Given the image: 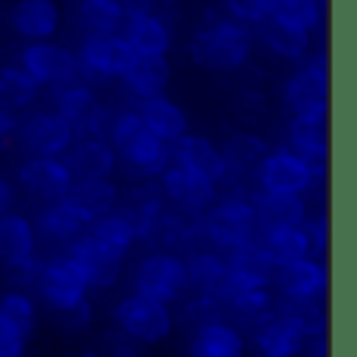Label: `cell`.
Returning <instances> with one entry per match:
<instances>
[{
  "label": "cell",
  "mask_w": 357,
  "mask_h": 357,
  "mask_svg": "<svg viewBox=\"0 0 357 357\" xmlns=\"http://www.w3.org/2000/svg\"><path fill=\"white\" fill-rule=\"evenodd\" d=\"M60 323H63V329H66L69 335L85 333V329H91V323H94V304L91 301H82L79 307L60 314Z\"/></svg>",
  "instance_id": "f6af8a7d"
},
{
  "label": "cell",
  "mask_w": 357,
  "mask_h": 357,
  "mask_svg": "<svg viewBox=\"0 0 357 357\" xmlns=\"http://www.w3.org/2000/svg\"><path fill=\"white\" fill-rule=\"evenodd\" d=\"M257 241L264 245V251L270 254V260L276 266L295 264V260L314 257L310 251V235L307 226H276V229H257Z\"/></svg>",
  "instance_id": "d6a6232c"
},
{
  "label": "cell",
  "mask_w": 357,
  "mask_h": 357,
  "mask_svg": "<svg viewBox=\"0 0 357 357\" xmlns=\"http://www.w3.org/2000/svg\"><path fill=\"white\" fill-rule=\"evenodd\" d=\"M270 289L276 301H323L329 289L326 264L317 257H304L295 264L276 266Z\"/></svg>",
  "instance_id": "4fadbf2b"
},
{
  "label": "cell",
  "mask_w": 357,
  "mask_h": 357,
  "mask_svg": "<svg viewBox=\"0 0 357 357\" xmlns=\"http://www.w3.org/2000/svg\"><path fill=\"white\" fill-rule=\"evenodd\" d=\"M226 16L241 25H257L273 13V0H222Z\"/></svg>",
  "instance_id": "b9f144b4"
},
{
  "label": "cell",
  "mask_w": 357,
  "mask_h": 357,
  "mask_svg": "<svg viewBox=\"0 0 357 357\" xmlns=\"http://www.w3.org/2000/svg\"><path fill=\"white\" fill-rule=\"evenodd\" d=\"M301 357H329V342L326 335H310L307 345H304Z\"/></svg>",
  "instance_id": "c3c4849f"
},
{
  "label": "cell",
  "mask_w": 357,
  "mask_h": 357,
  "mask_svg": "<svg viewBox=\"0 0 357 357\" xmlns=\"http://www.w3.org/2000/svg\"><path fill=\"white\" fill-rule=\"evenodd\" d=\"M69 176L75 178H110L116 173V154L104 138H79L69 144V151L63 154Z\"/></svg>",
  "instance_id": "d4e9b609"
},
{
  "label": "cell",
  "mask_w": 357,
  "mask_h": 357,
  "mask_svg": "<svg viewBox=\"0 0 357 357\" xmlns=\"http://www.w3.org/2000/svg\"><path fill=\"white\" fill-rule=\"evenodd\" d=\"M63 13L56 0H16L10 10V25L25 41H50L60 31Z\"/></svg>",
  "instance_id": "cb8c5ba5"
},
{
  "label": "cell",
  "mask_w": 357,
  "mask_h": 357,
  "mask_svg": "<svg viewBox=\"0 0 357 357\" xmlns=\"http://www.w3.org/2000/svg\"><path fill=\"white\" fill-rule=\"evenodd\" d=\"M163 210H167V197H163L157 178H144V182H138L135 188L129 191V197L116 204V213L132 226V232H135L138 241L151 238V232H154L157 220L163 216Z\"/></svg>",
  "instance_id": "ffe728a7"
},
{
  "label": "cell",
  "mask_w": 357,
  "mask_h": 357,
  "mask_svg": "<svg viewBox=\"0 0 357 357\" xmlns=\"http://www.w3.org/2000/svg\"><path fill=\"white\" fill-rule=\"evenodd\" d=\"M135 113L142 116V123L148 126L157 138H163V142H169V144L178 142L182 135H188V113H185L176 100H169L167 94H163V98L142 100V104L135 107Z\"/></svg>",
  "instance_id": "836d02e7"
},
{
  "label": "cell",
  "mask_w": 357,
  "mask_h": 357,
  "mask_svg": "<svg viewBox=\"0 0 357 357\" xmlns=\"http://www.w3.org/2000/svg\"><path fill=\"white\" fill-rule=\"evenodd\" d=\"M6 210H16V191H13V185L6 182L3 176H0V213H6Z\"/></svg>",
  "instance_id": "f907efd6"
},
{
  "label": "cell",
  "mask_w": 357,
  "mask_h": 357,
  "mask_svg": "<svg viewBox=\"0 0 357 357\" xmlns=\"http://www.w3.org/2000/svg\"><path fill=\"white\" fill-rule=\"evenodd\" d=\"M126 91L132 100H151V98H163L173 82V66L167 56H135V63L129 66V73L123 75Z\"/></svg>",
  "instance_id": "f1b7e54d"
},
{
  "label": "cell",
  "mask_w": 357,
  "mask_h": 357,
  "mask_svg": "<svg viewBox=\"0 0 357 357\" xmlns=\"http://www.w3.org/2000/svg\"><path fill=\"white\" fill-rule=\"evenodd\" d=\"M289 144L295 154H301L304 160L314 167V173L323 178L326 173V151H329V132H326V119H314V116H291L289 129Z\"/></svg>",
  "instance_id": "4316f807"
},
{
  "label": "cell",
  "mask_w": 357,
  "mask_h": 357,
  "mask_svg": "<svg viewBox=\"0 0 357 357\" xmlns=\"http://www.w3.org/2000/svg\"><path fill=\"white\" fill-rule=\"evenodd\" d=\"M38 254L35 226L25 213L6 210L0 213V266H13L19 260H29Z\"/></svg>",
  "instance_id": "f546056e"
},
{
  "label": "cell",
  "mask_w": 357,
  "mask_h": 357,
  "mask_svg": "<svg viewBox=\"0 0 357 357\" xmlns=\"http://www.w3.org/2000/svg\"><path fill=\"white\" fill-rule=\"evenodd\" d=\"M31 226H35V235H41V238L54 241V245H63V248L85 232V222H82L63 201L44 204V207L38 210V216L31 220Z\"/></svg>",
  "instance_id": "8d00e7d4"
},
{
  "label": "cell",
  "mask_w": 357,
  "mask_h": 357,
  "mask_svg": "<svg viewBox=\"0 0 357 357\" xmlns=\"http://www.w3.org/2000/svg\"><path fill=\"white\" fill-rule=\"evenodd\" d=\"M85 232L91 235V238L98 241L107 254H113V257L123 260V264H126V257L132 254V248L138 245L132 226L116 213V210H113V213H107V216H100V220H94V222H88Z\"/></svg>",
  "instance_id": "74e56055"
},
{
  "label": "cell",
  "mask_w": 357,
  "mask_h": 357,
  "mask_svg": "<svg viewBox=\"0 0 357 357\" xmlns=\"http://www.w3.org/2000/svg\"><path fill=\"white\" fill-rule=\"evenodd\" d=\"M254 41H260L273 56H279V60L298 63V60H304V56L310 54V35L307 31L295 29L291 22L273 16V13L264 19V22H257Z\"/></svg>",
  "instance_id": "83f0119b"
},
{
  "label": "cell",
  "mask_w": 357,
  "mask_h": 357,
  "mask_svg": "<svg viewBox=\"0 0 357 357\" xmlns=\"http://www.w3.org/2000/svg\"><path fill=\"white\" fill-rule=\"evenodd\" d=\"M98 354L100 357H148V354H144V345L132 342L129 335L116 333V329H113V333H107L104 339H100Z\"/></svg>",
  "instance_id": "7bdbcfd3"
},
{
  "label": "cell",
  "mask_w": 357,
  "mask_h": 357,
  "mask_svg": "<svg viewBox=\"0 0 357 357\" xmlns=\"http://www.w3.org/2000/svg\"><path fill=\"white\" fill-rule=\"evenodd\" d=\"M254 220L257 229H276V226H301L307 222V197L304 195H279V191H254Z\"/></svg>",
  "instance_id": "484cf974"
},
{
  "label": "cell",
  "mask_w": 357,
  "mask_h": 357,
  "mask_svg": "<svg viewBox=\"0 0 357 357\" xmlns=\"http://www.w3.org/2000/svg\"><path fill=\"white\" fill-rule=\"evenodd\" d=\"M104 142L113 148L116 163L126 167V176L135 178V182L160 178L163 169L173 163V154H169L173 144L163 142V138H157L154 132L142 123V116L135 113V107H132V110L113 113Z\"/></svg>",
  "instance_id": "6da1fadb"
},
{
  "label": "cell",
  "mask_w": 357,
  "mask_h": 357,
  "mask_svg": "<svg viewBox=\"0 0 357 357\" xmlns=\"http://www.w3.org/2000/svg\"><path fill=\"white\" fill-rule=\"evenodd\" d=\"M116 3H119V0H116Z\"/></svg>",
  "instance_id": "db71d44e"
},
{
  "label": "cell",
  "mask_w": 357,
  "mask_h": 357,
  "mask_svg": "<svg viewBox=\"0 0 357 357\" xmlns=\"http://www.w3.org/2000/svg\"><path fill=\"white\" fill-rule=\"evenodd\" d=\"M63 204L88 226V222L116 210L119 188L113 178H75L66 188V195H63Z\"/></svg>",
  "instance_id": "44dd1931"
},
{
  "label": "cell",
  "mask_w": 357,
  "mask_h": 357,
  "mask_svg": "<svg viewBox=\"0 0 357 357\" xmlns=\"http://www.w3.org/2000/svg\"><path fill=\"white\" fill-rule=\"evenodd\" d=\"M173 154V163L188 173L204 176L207 182L222 185L226 182V167H222V154H220V144H213L207 135H182L178 142H173L169 148Z\"/></svg>",
  "instance_id": "603a6c76"
},
{
  "label": "cell",
  "mask_w": 357,
  "mask_h": 357,
  "mask_svg": "<svg viewBox=\"0 0 357 357\" xmlns=\"http://www.w3.org/2000/svg\"><path fill=\"white\" fill-rule=\"evenodd\" d=\"M38 100V85L19 66H0V110L22 113Z\"/></svg>",
  "instance_id": "f35d334b"
},
{
  "label": "cell",
  "mask_w": 357,
  "mask_h": 357,
  "mask_svg": "<svg viewBox=\"0 0 357 357\" xmlns=\"http://www.w3.org/2000/svg\"><path fill=\"white\" fill-rule=\"evenodd\" d=\"M135 291L173 307L176 301L188 295L185 257H178L173 251H151L148 257H142L135 270Z\"/></svg>",
  "instance_id": "ba28073f"
},
{
  "label": "cell",
  "mask_w": 357,
  "mask_h": 357,
  "mask_svg": "<svg viewBox=\"0 0 357 357\" xmlns=\"http://www.w3.org/2000/svg\"><path fill=\"white\" fill-rule=\"evenodd\" d=\"M16 178L25 195L44 204L63 201L66 188L73 185V176H69L63 157H25L16 169Z\"/></svg>",
  "instance_id": "e0dca14e"
},
{
  "label": "cell",
  "mask_w": 357,
  "mask_h": 357,
  "mask_svg": "<svg viewBox=\"0 0 357 357\" xmlns=\"http://www.w3.org/2000/svg\"><path fill=\"white\" fill-rule=\"evenodd\" d=\"M19 69L38 88H50V91L82 82L75 50L54 44V41H29L22 47V54H19Z\"/></svg>",
  "instance_id": "8992f818"
},
{
  "label": "cell",
  "mask_w": 357,
  "mask_h": 357,
  "mask_svg": "<svg viewBox=\"0 0 357 357\" xmlns=\"http://www.w3.org/2000/svg\"><path fill=\"white\" fill-rule=\"evenodd\" d=\"M73 357H100V354H98V348H82V351H75Z\"/></svg>",
  "instance_id": "f5cc1de1"
},
{
  "label": "cell",
  "mask_w": 357,
  "mask_h": 357,
  "mask_svg": "<svg viewBox=\"0 0 357 357\" xmlns=\"http://www.w3.org/2000/svg\"><path fill=\"white\" fill-rule=\"evenodd\" d=\"M204 245H213V251L226 254L245 241L257 238V220H254V204L245 188H229L222 197H216L207 213L197 216Z\"/></svg>",
  "instance_id": "3957f363"
},
{
  "label": "cell",
  "mask_w": 357,
  "mask_h": 357,
  "mask_svg": "<svg viewBox=\"0 0 357 357\" xmlns=\"http://www.w3.org/2000/svg\"><path fill=\"white\" fill-rule=\"evenodd\" d=\"M13 138L25 151V157H63L69 144L75 142L73 132L54 110H35L25 119H19Z\"/></svg>",
  "instance_id": "7c38bea8"
},
{
  "label": "cell",
  "mask_w": 357,
  "mask_h": 357,
  "mask_svg": "<svg viewBox=\"0 0 357 357\" xmlns=\"http://www.w3.org/2000/svg\"><path fill=\"white\" fill-rule=\"evenodd\" d=\"M16 126H19V116H16V113L0 110V144H6L13 135H16Z\"/></svg>",
  "instance_id": "681fc988"
},
{
  "label": "cell",
  "mask_w": 357,
  "mask_h": 357,
  "mask_svg": "<svg viewBox=\"0 0 357 357\" xmlns=\"http://www.w3.org/2000/svg\"><path fill=\"white\" fill-rule=\"evenodd\" d=\"M254 182L260 185V191H279V195H307L320 176L314 173L307 160L301 154H295L291 148H276L266 151V157L254 169Z\"/></svg>",
  "instance_id": "30bf717a"
},
{
  "label": "cell",
  "mask_w": 357,
  "mask_h": 357,
  "mask_svg": "<svg viewBox=\"0 0 357 357\" xmlns=\"http://www.w3.org/2000/svg\"><path fill=\"white\" fill-rule=\"evenodd\" d=\"M273 16L310 35L323 25V0H273Z\"/></svg>",
  "instance_id": "60d3db41"
},
{
  "label": "cell",
  "mask_w": 357,
  "mask_h": 357,
  "mask_svg": "<svg viewBox=\"0 0 357 357\" xmlns=\"http://www.w3.org/2000/svg\"><path fill=\"white\" fill-rule=\"evenodd\" d=\"M157 182H160V191H163V197H167V204H173L176 213H182V216L207 213V210L213 207V201L220 197L213 182H207V178L197 173H188V169L176 167V163H169Z\"/></svg>",
  "instance_id": "5bb4252c"
},
{
  "label": "cell",
  "mask_w": 357,
  "mask_h": 357,
  "mask_svg": "<svg viewBox=\"0 0 357 357\" xmlns=\"http://www.w3.org/2000/svg\"><path fill=\"white\" fill-rule=\"evenodd\" d=\"M119 6H123V13L129 16V13H148V10H154V0H119Z\"/></svg>",
  "instance_id": "816d5d0a"
},
{
  "label": "cell",
  "mask_w": 357,
  "mask_h": 357,
  "mask_svg": "<svg viewBox=\"0 0 357 357\" xmlns=\"http://www.w3.org/2000/svg\"><path fill=\"white\" fill-rule=\"evenodd\" d=\"M310 335L298 320L276 310L270 320L254 329V354L251 357H301Z\"/></svg>",
  "instance_id": "d6986e66"
},
{
  "label": "cell",
  "mask_w": 357,
  "mask_h": 357,
  "mask_svg": "<svg viewBox=\"0 0 357 357\" xmlns=\"http://www.w3.org/2000/svg\"><path fill=\"white\" fill-rule=\"evenodd\" d=\"M185 276H188V291L207 295L220 301V291L226 285V257L220 251H191L185 257Z\"/></svg>",
  "instance_id": "e575fe53"
},
{
  "label": "cell",
  "mask_w": 357,
  "mask_h": 357,
  "mask_svg": "<svg viewBox=\"0 0 357 357\" xmlns=\"http://www.w3.org/2000/svg\"><path fill=\"white\" fill-rule=\"evenodd\" d=\"M79 73L85 85H104L116 82L129 73L135 63L132 47L123 41V35H104V38H85L79 47Z\"/></svg>",
  "instance_id": "9c48e42d"
},
{
  "label": "cell",
  "mask_w": 357,
  "mask_h": 357,
  "mask_svg": "<svg viewBox=\"0 0 357 357\" xmlns=\"http://www.w3.org/2000/svg\"><path fill=\"white\" fill-rule=\"evenodd\" d=\"M222 314L235 317L232 326L257 329L264 320L276 314V295L273 289H232L222 295Z\"/></svg>",
  "instance_id": "4dcf8cb0"
},
{
  "label": "cell",
  "mask_w": 357,
  "mask_h": 357,
  "mask_svg": "<svg viewBox=\"0 0 357 357\" xmlns=\"http://www.w3.org/2000/svg\"><path fill=\"white\" fill-rule=\"evenodd\" d=\"M222 257H226V285L220 291V304H222V295L232 289H270L276 264L270 260V254L264 251V245L257 238L232 248Z\"/></svg>",
  "instance_id": "9a60e30c"
},
{
  "label": "cell",
  "mask_w": 357,
  "mask_h": 357,
  "mask_svg": "<svg viewBox=\"0 0 357 357\" xmlns=\"http://www.w3.org/2000/svg\"><path fill=\"white\" fill-rule=\"evenodd\" d=\"M31 289L38 291V298H41L56 317L73 310V307H79V304L88 301V295H91L88 282L82 279V273L75 270V264L66 257V254H56V257H50V260H41V270H38Z\"/></svg>",
  "instance_id": "52a82bcc"
},
{
  "label": "cell",
  "mask_w": 357,
  "mask_h": 357,
  "mask_svg": "<svg viewBox=\"0 0 357 357\" xmlns=\"http://www.w3.org/2000/svg\"><path fill=\"white\" fill-rule=\"evenodd\" d=\"M113 326H116V333L129 335L132 342L151 348V345H163L173 335L176 314L169 304H160L154 298L132 291L113 307Z\"/></svg>",
  "instance_id": "277c9868"
},
{
  "label": "cell",
  "mask_w": 357,
  "mask_h": 357,
  "mask_svg": "<svg viewBox=\"0 0 357 357\" xmlns=\"http://www.w3.org/2000/svg\"><path fill=\"white\" fill-rule=\"evenodd\" d=\"M63 254L75 264V270L82 273V279L88 282V289L107 291L119 282V276H123V260H116L113 254H107L88 232H82L75 241H69Z\"/></svg>",
  "instance_id": "2e32d148"
},
{
  "label": "cell",
  "mask_w": 357,
  "mask_h": 357,
  "mask_svg": "<svg viewBox=\"0 0 357 357\" xmlns=\"http://www.w3.org/2000/svg\"><path fill=\"white\" fill-rule=\"evenodd\" d=\"M282 100L295 116H314L326 119L329 113V75H326V56L317 54L301 66L295 75H289L282 85Z\"/></svg>",
  "instance_id": "8fae6325"
},
{
  "label": "cell",
  "mask_w": 357,
  "mask_h": 357,
  "mask_svg": "<svg viewBox=\"0 0 357 357\" xmlns=\"http://www.w3.org/2000/svg\"><path fill=\"white\" fill-rule=\"evenodd\" d=\"M123 41L132 47L135 56H167L173 47V25L157 10L148 13H129L119 29Z\"/></svg>",
  "instance_id": "ac0fdd59"
},
{
  "label": "cell",
  "mask_w": 357,
  "mask_h": 357,
  "mask_svg": "<svg viewBox=\"0 0 357 357\" xmlns=\"http://www.w3.org/2000/svg\"><path fill=\"white\" fill-rule=\"evenodd\" d=\"M188 357H248V342L232 320H207L195 326L188 342Z\"/></svg>",
  "instance_id": "7402d4cb"
},
{
  "label": "cell",
  "mask_w": 357,
  "mask_h": 357,
  "mask_svg": "<svg viewBox=\"0 0 357 357\" xmlns=\"http://www.w3.org/2000/svg\"><path fill=\"white\" fill-rule=\"evenodd\" d=\"M266 142L254 132H238V135H229L226 144L220 148L222 154V167H226V182H241L245 176H254L257 163L266 157Z\"/></svg>",
  "instance_id": "1f68e13d"
},
{
  "label": "cell",
  "mask_w": 357,
  "mask_h": 357,
  "mask_svg": "<svg viewBox=\"0 0 357 357\" xmlns=\"http://www.w3.org/2000/svg\"><path fill=\"white\" fill-rule=\"evenodd\" d=\"M254 54V31L229 16H213L191 35L188 56L210 73H235Z\"/></svg>",
  "instance_id": "7a4b0ae2"
},
{
  "label": "cell",
  "mask_w": 357,
  "mask_h": 357,
  "mask_svg": "<svg viewBox=\"0 0 357 357\" xmlns=\"http://www.w3.org/2000/svg\"><path fill=\"white\" fill-rule=\"evenodd\" d=\"M25 345H29V339H22V335L0 317V357H25Z\"/></svg>",
  "instance_id": "bcb514c9"
},
{
  "label": "cell",
  "mask_w": 357,
  "mask_h": 357,
  "mask_svg": "<svg viewBox=\"0 0 357 357\" xmlns=\"http://www.w3.org/2000/svg\"><path fill=\"white\" fill-rule=\"evenodd\" d=\"M0 270H3V279L13 285V289H31L38 270H41V257L35 254V257L19 260V264H13V266H0Z\"/></svg>",
  "instance_id": "ee69618b"
},
{
  "label": "cell",
  "mask_w": 357,
  "mask_h": 357,
  "mask_svg": "<svg viewBox=\"0 0 357 357\" xmlns=\"http://www.w3.org/2000/svg\"><path fill=\"white\" fill-rule=\"evenodd\" d=\"M50 104H54V113L66 123V129L73 132V138H104L107 126H110L113 110L98 98L91 85L85 82H75L69 88H56L50 94Z\"/></svg>",
  "instance_id": "5b68a950"
},
{
  "label": "cell",
  "mask_w": 357,
  "mask_h": 357,
  "mask_svg": "<svg viewBox=\"0 0 357 357\" xmlns=\"http://www.w3.org/2000/svg\"><path fill=\"white\" fill-rule=\"evenodd\" d=\"M75 29L85 31V38H104V35H119L123 29V6L116 0H79L73 10Z\"/></svg>",
  "instance_id": "d590c367"
},
{
  "label": "cell",
  "mask_w": 357,
  "mask_h": 357,
  "mask_svg": "<svg viewBox=\"0 0 357 357\" xmlns=\"http://www.w3.org/2000/svg\"><path fill=\"white\" fill-rule=\"evenodd\" d=\"M0 317H3L22 339H31L38 329V304L31 301V295L22 289H10L0 295Z\"/></svg>",
  "instance_id": "ab89813d"
},
{
  "label": "cell",
  "mask_w": 357,
  "mask_h": 357,
  "mask_svg": "<svg viewBox=\"0 0 357 357\" xmlns=\"http://www.w3.org/2000/svg\"><path fill=\"white\" fill-rule=\"evenodd\" d=\"M307 235H310V251H314L317 260L326 257V241H329V232H326V216H307Z\"/></svg>",
  "instance_id": "7dc6e473"
}]
</instances>
